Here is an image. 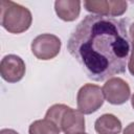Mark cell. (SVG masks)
I'll list each match as a JSON object with an SVG mask.
<instances>
[{
  "label": "cell",
  "mask_w": 134,
  "mask_h": 134,
  "mask_svg": "<svg viewBox=\"0 0 134 134\" xmlns=\"http://www.w3.org/2000/svg\"><path fill=\"white\" fill-rule=\"evenodd\" d=\"M67 50L92 81L103 82L124 73L131 53L125 20L86 16L70 34Z\"/></svg>",
  "instance_id": "obj_1"
},
{
  "label": "cell",
  "mask_w": 134,
  "mask_h": 134,
  "mask_svg": "<svg viewBox=\"0 0 134 134\" xmlns=\"http://www.w3.org/2000/svg\"><path fill=\"white\" fill-rule=\"evenodd\" d=\"M1 26L10 34H22L32 23L30 10L14 1L1 0Z\"/></svg>",
  "instance_id": "obj_2"
},
{
  "label": "cell",
  "mask_w": 134,
  "mask_h": 134,
  "mask_svg": "<svg viewBox=\"0 0 134 134\" xmlns=\"http://www.w3.org/2000/svg\"><path fill=\"white\" fill-rule=\"evenodd\" d=\"M105 96L103 89L94 84H85L80 88L76 95L77 110L84 115L96 112L104 104Z\"/></svg>",
  "instance_id": "obj_3"
},
{
  "label": "cell",
  "mask_w": 134,
  "mask_h": 134,
  "mask_svg": "<svg viewBox=\"0 0 134 134\" xmlns=\"http://www.w3.org/2000/svg\"><path fill=\"white\" fill-rule=\"evenodd\" d=\"M62 42L59 37L51 34H42L32 40L30 49L37 59L47 61L55 58L59 54Z\"/></svg>",
  "instance_id": "obj_4"
},
{
  "label": "cell",
  "mask_w": 134,
  "mask_h": 134,
  "mask_svg": "<svg viewBox=\"0 0 134 134\" xmlns=\"http://www.w3.org/2000/svg\"><path fill=\"white\" fill-rule=\"evenodd\" d=\"M84 7L92 15L114 18L126 13L128 3L122 0H86Z\"/></svg>",
  "instance_id": "obj_5"
},
{
  "label": "cell",
  "mask_w": 134,
  "mask_h": 134,
  "mask_svg": "<svg viewBox=\"0 0 134 134\" xmlns=\"http://www.w3.org/2000/svg\"><path fill=\"white\" fill-rule=\"evenodd\" d=\"M102 89L105 99L111 105H122L130 98L131 95L129 84L121 77L117 76L107 80Z\"/></svg>",
  "instance_id": "obj_6"
},
{
  "label": "cell",
  "mask_w": 134,
  "mask_h": 134,
  "mask_svg": "<svg viewBox=\"0 0 134 134\" xmlns=\"http://www.w3.org/2000/svg\"><path fill=\"white\" fill-rule=\"evenodd\" d=\"M26 66L19 55L7 54L3 57L0 63V75L7 83L20 82L25 75Z\"/></svg>",
  "instance_id": "obj_7"
},
{
  "label": "cell",
  "mask_w": 134,
  "mask_h": 134,
  "mask_svg": "<svg viewBox=\"0 0 134 134\" xmlns=\"http://www.w3.org/2000/svg\"><path fill=\"white\" fill-rule=\"evenodd\" d=\"M59 128L64 134H81L85 132V117L80 110L72 109L67 106L63 112Z\"/></svg>",
  "instance_id": "obj_8"
},
{
  "label": "cell",
  "mask_w": 134,
  "mask_h": 134,
  "mask_svg": "<svg viewBox=\"0 0 134 134\" xmlns=\"http://www.w3.org/2000/svg\"><path fill=\"white\" fill-rule=\"evenodd\" d=\"M57 16L65 21L72 22L76 20L81 13V1L79 0H57L54 2Z\"/></svg>",
  "instance_id": "obj_9"
},
{
  "label": "cell",
  "mask_w": 134,
  "mask_h": 134,
  "mask_svg": "<svg viewBox=\"0 0 134 134\" xmlns=\"http://www.w3.org/2000/svg\"><path fill=\"white\" fill-rule=\"evenodd\" d=\"M121 128V121L118 117L110 113L100 115L94 122V129L97 134H119Z\"/></svg>",
  "instance_id": "obj_10"
},
{
  "label": "cell",
  "mask_w": 134,
  "mask_h": 134,
  "mask_svg": "<svg viewBox=\"0 0 134 134\" xmlns=\"http://www.w3.org/2000/svg\"><path fill=\"white\" fill-rule=\"evenodd\" d=\"M61 129L47 118L38 119L30 124L28 134H60Z\"/></svg>",
  "instance_id": "obj_11"
},
{
  "label": "cell",
  "mask_w": 134,
  "mask_h": 134,
  "mask_svg": "<svg viewBox=\"0 0 134 134\" xmlns=\"http://www.w3.org/2000/svg\"><path fill=\"white\" fill-rule=\"evenodd\" d=\"M127 67L129 69V72L134 76V40H132V48H131V53H130Z\"/></svg>",
  "instance_id": "obj_12"
},
{
  "label": "cell",
  "mask_w": 134,
  "mask_h": 134,
  "mask_svg": "<svg viewBox=\"0 0 134 134\" xmlns=\"http://www.w3.org/2000/svg\"><path fill=\"white\" fill-rule=\"evenodd\" d=\"M122 134H134V122L129 124V125L125 128Z\"/></svg>",
  "instance_id": "obj_13"
},
{
  "label": "cell",
  "mask_w": 134,
  "mask_h": 134,
  "mask_svg": "<svg viewBox=\"0 0 134 134\" xmlns=\"http://www.w3.org/2000/svg\"><path fill=\"white\" fill-rule=\"evenodd\" d=\"M0 134H19V133L13 129H2L0 131Z\"/></svg>",
  "instance_id": "obj_14"
},
{
  "label": "cell",
  "mask_w": 134,
  "mask_h": 134,
  "mask_svg": "<svg viewBox=\"0 0 134 134\" xmlns=\"http://www.w3.org/2000/svg\"><path fill=\"white\" fill-rule=\"evenodd\" d=\"M129 34H130V37L132 38V40H134V22L130 25V28H129Z\"/></svg>",
  "instance_id": "obj_15"
},
{
  "label": "cell",
  "mask_w": 134,
  "mask_h": 134,
  "mask_svg": "<svg viewBox=\"0 0 134 134\" xmlns=\"http://www.w3.org/2000/svg\"><path fill=\"white\" fill-rule=\"evenodd\" d=\"M131 105H132V108L134 109V93H133V95L131 96Z\"/></svg>",
  "instance_id": "obj_16"
},
{
  "label": "cell",
  "mask_w": 134,
  "mask_h": 134,
  "mask_svg": "<svg viewBox=\"0 0 134 134\" xmlns=\"http://www.w3.org/2000/svg\"><path fill=\"white\" fill-rule=\"evenodd\" d=\"M81 134H87V133H85V132H84V133H81Z\"/></svg>",
  "instance_id": "obj_17"
}]
</instances>
